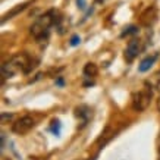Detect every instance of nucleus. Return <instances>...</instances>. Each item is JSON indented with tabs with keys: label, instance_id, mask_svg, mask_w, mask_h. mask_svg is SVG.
Returning a JSON list of instances; mask_svg holds the SVG:
<instances>
[{
	"label": "nucleus",
	"instance_id": "obj_16",
	"mask_svg": "<svg viewBox=\"0 0 160 160\" xmlns=\"http://www.w3.org/2000/svg\"><path fill=\"white\" fill-rule=\"evenodd\" d=\"M157 87H159V90H160V81H159V84H157Z\"/></svg>",
	"mask_w": 160,
	"mask_h": 160
},
{
	"label": "nucleus",
	"instance_id": "obj_3",
	"mask_svg": "<svg viewBox=\"0 0 160 160\" xmlns=\"http://www.w3.org/2000/svg\"><path fill=\"white\" fill-rule=\"evenodd\" d=\"M35 122L34 119L31 116H24L21 118V119H18V121L13 123V126H12V131L15 132V134H19V135H24V134H27V132H29L32 128H34Z\"/></svg>",
	"mask_w": 160,
	"mask_h": 160
},
{
	"label": "nucleus",
	"instance_id": "obj_15",
	"mask_svg": "<svg viewBox=\"0 0 160 160\" xmlns=\"http://www.w3.org/2000/svg\"><path fill=\"white\" fill-rule=\"evenodd\" d=\"M77 5H78V8L84 9L85 8V0H77Z\"/></svg>",
	"mask_w": 160,
	"mask_h": 160
},
{
	"label": "nucleus",
	"instance_id": "obj_2",
	"mask_svg": "<svg viewBox=\"0 0 160 160\" xmlns=\"http://www.w3.org/2000/svg\"><path fill=\"white\" fill-rule=\"evenodd\" d=\"M151 97H153L151 87L146 88V90H142V91L134 92V94H132V107L138 112L146 110L151 102Z\"/></svg>",
	"mask_w": 160,
	"mask_h": 160
},
{
	"label": "nucleus",
	"instance_id": "obj_5",
	"mask_svg": "<svg viewBox=\"0 0 160 160\" xmlns=\"http://www.w3.org/2000/svg\"><path fill=\"white\" fill-rule=\"evenodd\" d=\"M156 19H157V10H156V8H153V6L148 8L144 13L141 15V24L146 25V27L153 25L156 22Z\"/></svg>",
	"mask_w": 160,
	"mask_h": 160
},
{
	"label": "nucleus",
	"instance_id": "obj_13",
	"mask_svg": "<svg viewBox=\"0 0 160 160\" xmlns=\"http://www.w3.org/2000/svg\"><path fill=\"white\" fill-rule=\"evenodd\" d=\"M8 119L10 121V119H12V115H10V113L9 115H8V113H2V123H5Z\"/></svg>",
	"mask_w": 160,
	"mask_h": 160
},
{
	"label": "nucleus",
	"instance_id": "obj_10",
	"mask_svg": "<svg viewBox=\"0 0 160 160\" xmlns=\"http://www.w3.org/2000/svg\"><path fill=\"white\" fill-rule=\"evenodd\" d=\"M25 8V5H19L18 6V8H16V9H13L12 10V12H9V13L8 15H5V18H3V22H5L6 19H10V18H12V16H13V15H16L18 13V12H19V10H22Z\"/></svg>",
	"mask_w": 160,
	"mask_h": 160
},
{
	"label": "nucleus",
	"instance_id": "obj_8",
	"mask_svg": "<svg viewBox=\"0 0 160 160\" xmlns=\"http://www.w3.org/2000/svg\"><path fill=\"white\" fill-rule=\"evenodd\" d=\"M98 72V68H97V65L96 63H87L85 66H84V75L87 78H91V77H96Z\"/></svg>",
	"mask_w": 160,
	"mask_h": 160
},
{
	"label": "nucleus",
	"instance_id": "obj_11",
	"mask_svg": "<svg viewBox=\"0 0 160 160\" xmlns=\"http://www.w3.org/2000/svg\"><path fill=\"white\" fill-rule=\"evenodd\" d=\"M137 32H138V28L134 27V25H131V27L125 28V31L121 34V37H125V35H129V34H137Z\"/></svg>",
	"mask_w": 160,
	"mask_h": 160
},
{
	"label": "nucleus",
	"instance_id": "obj_6",
	"mask_svg": "<svg viewBox=\"0 0 160 160\" xmlns=\"http://www.w3.org/2000/svg\"><path fill=\"white\" fill-rule=\"evenodd\" d=\"M75 115H77V118H81V119H82V123L85 125L92 118V110L88 106H79L75 109Z\"/></svg>",
	"mask_w": 160,
	"mask_h": 160
},
{
	"label": "nucleus",
	"instance_id": "obj_9",
	"mask_svg": "<svg viewBox=\"0 0 160 160\" xmlns=\"http://www.w3.org/2000/svg\"><path fill=\"white\" fill-rule=\"evenodd\" d=\"M60 128H62L60 121H59V119H53V121H52V125H50V131L53 132L54 135H59V134H60Z\"/></svg>",
	"mask_w": 160,
	"mask_h": 160
},
{
	"label": "nucleus",
	"instance_id": "obj_17",
	"mask_svg": "<svg viewBox=\"0 0 160 160\" xmlns=\"http://www.w3.org/2000/svg\"><path fill=\"white\" fill-rule=\"evenodd\" d=\"M159 160H160V157H159Z\"/></svg>",
	"mask_w": 160,
	"mask_h": 160
},
{
	"label": "nucleus",
	"instance_id": "obj_12",
	"mask_svg": "<svg viewBox=\"0 0 160 160\" xmlns=\"http://www.w3.org/2000/svg\"><path fill=\"white\" fill-rule=\"evenodd\" d=\"M79 43H81V38H79L78 35H73L72 38H71V46H73V47H75V46H78Z\"/></svg>",
	"mask_w": 160,
	"mask_h": 160
},
{
	"label": "nucleus",
	"instance_id": "obj_1",
	"mask_svg": "<svg viewBox=\"0 0 160 160\" xmlns=\"http://www.w3.org/2000/svg\"><path fill=\"white\" fill-rule=\"evenodd\" d=\"M60 21V18H56L54 10H50L46 15L40 16L35 21V24L31 27V34L34 35L37 40H44L49 37V31L52 25H56Z\"/></svg>",
	"mask_w": 160,
	"mask_h": 160
},
{
	"label": "nucleus",
	"instance_id": "obj_7",
	"mask_svg": "<svg viewBox=\"0 0 160 160\" xmlns=\"http://www.w3.org/2000/svg\"><path fill=\"white\" fill-rule=\"evenodd\" d=\"M157 58H159V54L154 53V54H151V56H147L146 59H142L141 63H140V66H138V71H140V72H147V71L154 65V62L157 60Z\"/></svg>",
	"mask_w": 160,
	"mask_h": 160
},
{
	"label": "nucleus",
	"instance_id": "obj_4",
	"mask_svg": "<svg viewBox=\"0 0 160 160\" xmlns=\"http://www.w3.org/2000/svg\"><path fill=\"white\" fill-rule=\"evenodd\" d=\"M141 49H142V44H141L140 40H137V38L131 40L129 44H128V47H126V50H125V59L128 62L134 60V59L140 54Z\"/></svg>",
	"mask_w": 160,
	"mask_h": 160
},
{
	"label": "nucleus",
	"instance_id": "obj_14",
	"mask_svg": "<svg viewBox=\"0 0 160 160\" xmlns=\"http://www.w3.org/2000/svg\"><path fill=\"white\" fill-rule=\"evenodd\" d=\"M56 85H58V87H63V85H65V79H63L62 77L56 78Z\"/></svg>",
	"mask_w": 160,
	"mask_h": 160
}]
</instances>
